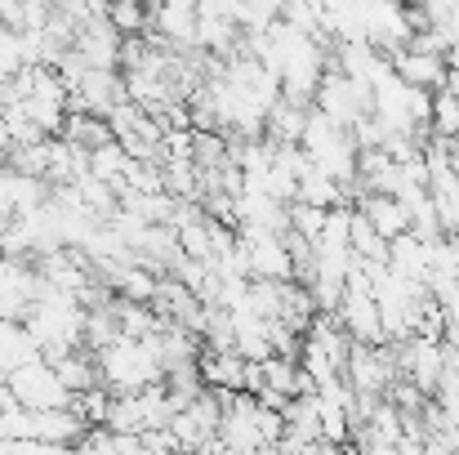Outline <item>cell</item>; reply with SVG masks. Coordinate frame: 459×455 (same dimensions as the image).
I'll return each instance as SVG.
<instances>
[{
    "label": "cell",
    "mask_w": 459,
    "mask_h": 455,
    "mask_svg": "<svg viewBox=\"0 0 459 455\" xmlns=\"http://www.w3.org/2000/svg\"><path fill=\"white\" fill-rule=\"evenodd\" d=\"M455 237H459V232H455Z\"/></svg>",
    "instance_id": "8fae6325"
},
{
    "label": "cell",
    "mask_w": 459,
    "mask_h": 455,
    "mask_svg": "<svg viewBox=\"0 0 459 455\" xmlns=\"http://www.w3.org/2000/svg\"><path fill=\"white\" fill-rule=\"evenodd\" d=\"M446 72H459V40L446 49Z\"/></svg>",
    "instance_id": "ba28073f"
},
{
    "label": "cell",
    "mask_w": 459,
    "mask_h": 455,
    "mask_svg": "<svg viewBox=\"0 0 459 455\" xmlns=\"http://www.w3.org/2000/svg\"><path fill=\"white\" fill-rule=\"evenodd\" d=\"M455 144H459V139H455Z\"/></svg>",
    "instance_id": "30bf717a"
},
{
    "label": "cell",
    "mask_w": 459,
    "mask_h": 455,
    "mask_svg": "<svg viewBox=\"0 0 459 455\" xmlns=\"http://www.w3.org/2000/svg\"><path fill=\"white\" fill-rule=\"evenodd\" d=\"M384 241H397V237H406L411 232V214L402 210V201L397 197H361L357 206H352Z\"/></svg>",
    "instance_id": "3957f363"
},
{
    "label": "cell",
    "mask_w": 459,
    "mask_h": 455,
    "mask_svg": "<svg viewBox=\"0 0 459 455\" xmlns=\"http://www.w3.org/2000/svg\"><path fill=\"white\" fill-rule=\"evenodd\" d=\"M4 389H9V398L22 411H67L72 407V393L58 384V375H54L49 362H27V366L9 371L4 375Z\"/></svg>",
    "instance_id": "6da1fadb"
},
{
    "label": "cell",
    "mask_w": 459,
    "mask_h": 455,
    "mask_svg": "<svg viewBox=\"0 0 459 455\" xmlns=\"http://www.w3.org/2000/svg\"><path fill=\"white\" fill-rule=\"evenodd\" d=\"M126 165H130V156H126L121 144H103L99 152H90V179L108 183L112 192H121V174H126Z\"/></svg>",
    "instance_id": "5b68a950"
},
{
    "label": "cell",
    "mask_w": 459,
    "mask_h": 455,
    "mask_svg": "<svg viewBox=\"0 0 459 455\" xmlns=\"http://www.w3.org/2000/svg\"><path fill=\"white\" fill-rule=\"evenodd\" d=\"M72 451L76 455H117V438H112L108 429H85Z\"/></svg>",
    "instance_id": "8992f818"
},
{
    "label": "cell",
    "mask_w": 459,
    "mask_h": 455,
    "mask_svg": "<svg viewBox=\"0 0 459 455\" xmlns=\"http://www.w3.org/2000/svg\"><path fill=\"white\" fill-rule=\"evenodd\" d=\"M63 144H72L76 152H99L103 144H112V130H108V121L103 117H85V112H67V121H63V135H58Z\"/></svg>",
    "instance_id": "277c9868"
},
{
    "label": "cell",
    "mask_w": 459,
    "mask_h": 455,
    "mask_svg": "<svg viewBox=\"0 0 459 455\" xmlns=\"http://www.w3.org/2000/svg\"><path fill=\"white\" fill-rule=\"evenodd\" d=\"M0 384H4V371H0Z\"/></svg>",
    "instance_id": "9c48e42d"
},
{
    "label": "cell",
    "mask_w": 459,
    "mask_h": 455,
    "mask_svg": "<svg viewBox=\"0 0 459 455\" xmlns=\"http://www.w3.org/2000/svg\"><path fill=\"white\" fill-rule=\"evenodd\" d=\"M442 90H446V94L459 103V72H446V85H442Z\"/></svg>",
    "instance_id": "52a82bcc"
},
{
    "label": "cell",
    "mask_w": 459,
    "mask_h": 455,
    "mask_svg": "<svg viewBox=\"0 0 459 455\" xmlns=\"http://www.w3.org/2000/svg\"><path fill=\"white\" fill-rule=\"evenodd\" d=\"M393 72H397V81H406V85H415L424 94H437L446 85V58H437V54H411V49H402L393 58Z\"/></svg>",
    "instance_id": "7a4b0ae2"
}]
</instances>
